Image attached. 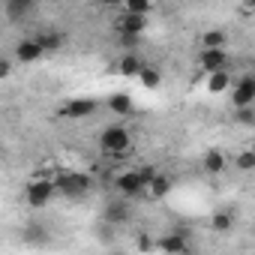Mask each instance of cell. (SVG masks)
<instances>
[{
  "instance_id": "1",
  "label": "cell",
  "mask_w": 255,
  "mask_h": 255,
  "mask_svg": "<svg viewBox=\"0 0 255 255\" xmlns=\"http://www.w3.org/2000/svg\"><path fill=\"white\" fill-rule=\"evenodd\" d=\"M90 189H93V180H90L87 174H75V171L60 174L57 183H54V192H60V195H66V198H81V195L90 192Z\"/></svg>"
},
{
  "instance_id": "2",
  "label": "cell",
  "mask_w": 255,
  "mask_h": 255,
  "mask_svg": "<svg viewBox=\"0 0 255 255\" xmlns=\"http://www.w3.org/2000/svg\"><path fill=\"white\" fill-rule=\"evenodd\" d=\"M132 144L129 132L123 129V126H108V129L102 132V150L105 153H126Z\"/></svg>"
},
{
  "instance_id": "3",
  "label": "cell",
  "mask_w": 255,
  "mask_h": 255,
  "mask_svg": "<svg viewBox=\"0 0 255 255\" xmlns=\"http://www.w3.org/2000/svg\"><path fill=\"white\" fill-rule=\"evenodd\" d=\"M144 180H141V174L138 171H123V174H117L114 177V189L123 195V198H132V195H141L144 192Z\"/></svg>"
},
{
  "instance_id": "4",
  "label": "cell",
  "mask_w": 255,
  "mask_h": 255,
  "mask_svg": "<svg viewBox=\"0 0 255 255\" xmlns=\"http://www.w3.org/2000/svg\"><path fill=\"white\" fill-rule=\"evenodd\" d=\"M252 99H255V78L246 75V78H240V81L234 84V90H231V105H234V108H249Z\"/></svg>"
},
{
  "instance_id": "5",
  "label": "cell",
  "mask_w": 255,
  "mask_h": 255,
  "mask_svg": "<svg viewBox=\"0 0 255 255\" xmlns=\"http://www.w3.org/2000/svg\"><path fill=\"white\" fill-rule=\"evenodd\" d=\"M201 66H204L207 75H210V72H225V69H228V54H225V48H204V51H201Z\"/></svg>"
},
{
  "instance_id": "6",
  "label": "cell",
  "mask_w": 255,
  "mask_h": 255,
  "mask_svg": "<svg viewBox=\"0 0 255 255\" xmlns=\"http://www.w3.org/2000/svg\"><path fill=\"white\" fill-rule=\"evenodd\" d=\"M93 111H96V102H93V99H87V96H81V99H69V102L60 108V114H63V117H69V120L90 117Z\"/></svg>"
},
{
  "instance_id": "7",
  "label": "cell",
  "mask_w": 255,
  "mask_h": 255,
  "mask_svg": "<svg viewBox=\"0 0 255 255\" xmlns=\"http://www.w3.org/2000/svg\"><path fill=\"white\" fill-rule=\"evenodd\" d=\"M51 195H54V183H48V180H33V183L27 186V201H30V207H45V204L51 201Z\"/></svg>"
},
{
  "instance_id": "8",
  "label": "cell",
  "mask_w": 255,
  "mask_h": 255,
  "mask_svg": "<svg viewBox=\"0 0 255 255\" xmlns=\"http://www.w3.org/2000/svg\"><path fill=\"white\" fill-rule=\"evenodd\" d=\"M33 42L39 45L42 54H45V51H57V48H63V33H57V30H39V33L33 36Z\"/></svg>"
},
{
  "instance_id": "9",
  "label": "cell",
  "mask_w": 255,
  "mask_h": 255,
  "mask_svg": "<svg viewBox=\"0 0 255 255\" xmlns=\"http://www.w3.org/2000/svg\"><path fill=\"white\" fill-rule=\"evenodd\" d=\"M144 27H147V21L138 18V15H123V18H117V30H120V36H138Z\"/></svg>"
},
{
  "instance_id": "10",
  "label": "cell",
  "mask_w": 255,
  "mask_h": 255,
  "mask_svg": "<svg viewBox=\"0 0 255 255\" xmlns=\"http://www.w3.org/2000/svg\"><path fill=\"white\" fill-rule=\"evenodd\" d=\"M126 219H129V204H126V201H111L105 207V222L108 225H120Z\"/></svg>"
},
{
  "instance_id": "11",
  "label": "cell",
  "mask_w": 255,
  "mask_h": 255,
  "mask_svg": "<svg viewBox=\"0 0 255 255\" xmlns=\"http://www.w3.org/2000/svg\"><path fill=\"white\" fill-rule=\"evenodd\" d=\"M39 57H42V51H39V45H36L33 39H24V42L15 45V60H21V63H33V60H39Z\"/></svg>"
},
{
  "instance_id": "12",
  "label": "cell",
  "mask_w": 255,
  "mask_h": 255,
  "mask_svg": "<svg viewBox=\"0 0 255 255\" xmlns=\"http://www.w3.org/2000/svg\"><path fill=\"white\" fill-rule=\"evenodd\" d=\"M159 249H165L168 255H186V240L183 234H165L159 237Z\"/></svg>"
},
{
  "instance_id": "13",
  "label": "cell",
  "mask_w": 255,
  "mask_h": 255,
  "mask_svg": "<svg viewBox=\"0 0 255 255\" xmlns=\"http://www.w3.org/2000/svg\"><path fill=\"white\" fill-rule=\"evenodd\" d=\"M33 12V3L30 0H9L6 3V18H12V21H21V18H27Z\"/></svg>"
},
{
  "instance_id": "14",
  "label": "cell",
  "mask_w": 255,
  "mask_h": 255,
  "mask_svg": "<svg viewBox=\"0 0 255 255\" xmlns=\"http://www.w3.org/2000/svg\"><path fill=\"white\" fill-rule=\"evenodd\" d=\"M207 90H210V93H225V90H231V72H210V75H207Z\"/></svg>"
},
{
  "instance_id": "15",
  "label": "cell",
  "mask_w": 255,
  "mask_h": 255,
  "mask_svg": "<svg viewBox=\"0 0 255 255\" xmlns=\"http://www.w3.org/2000/svg\"><path fill=\"white\" fill-rule=\"evenodd\" d=\"M108 108H111L114 114H129V111H132L129 93H111V96H108Z\"/></svg>"
},
{
  "instance_id": "16",
  "label": "cell",
  "mask_w": 255,
  "mask_h": 255,
  "mask_svg": "<svg viewBox=\"0 0 255 255\" xmlns=\"http://www.w3.org/2000/svg\"><path fill=\"white\" fill-rule=\"evenodd\" d=\"M204 168H207L210 174H219V171L225 168V156H222L219 150H207V153H204Z\"/></svg>"
},
{
  "instance_id": "17",
  "label": "cell",
  "mask_w": 255,
  "mask_h": 255,
  "mask_svg": "<svg viewBox=\"0 0 255 255\" xmlns=\"http://www.w3.org/2000/svg\"><path fill=\"white\" fill-rule=\"evenodd\" d=\"M144 69V63L135 57V54H126V57H120V72L123 75H138Z\"/></svg>"
},
{
  "instance_id": "18",
  "label": "cell",
  "mask_w": 255,
  "mask_h": 255,
  "mask_svg": "<svg viewBox=\"0 0 255 255\" xmlns=\"http://www.w3.org/2000/svg\"><path fill=\"white\" fill-rule=\"evenodd\" d=\"M147 186H150V195H153V198H162V195H168V189H171V180H168V177H162V174H156V177H153Z\"/></svg>"
},
{
  "instance_id": "19",
  "label": "cell",
  "mask_w": 255,
  "mask_h": 255,
  "mask_svg": "<svg viewBox=\"0 0 255 255\" xmlns=\"http://www.w3.org/2000/svg\"><path fill=\"white\" fill-rule=\"evenodd\" d=\"M138 78H141V84L144 87H159V81H162V75H159V69H153V66H144L141 72H138Z\"/></svg>"
},
{
  "instance_id": "20",
  "label": "cell",
  "mask_w": 255,
  "mask_h": 255,
  "mask_svg": "<svg viewBox=\"0 0 255 255\" xmlns=\"http://www.w3.org/2000/svg\"><path fill=\"white\" fill-rule=\"evenodd\" d=\"M210 225H213V231H231V225H234V216H231V213H225V210H219V213H213Z\"/></svg>"
},
{
  "instance_id": "21",
  "label": "cell",
  "mask_w": 255,
  "mask_h": 255,
  "mask_svg": "<svg viewBox=\"0 0 255 255\" xmlns=\"http://www.w3.org/2000/svg\"><path fill=\"white\" fill-rule=\"evenodd\" d=\"M24 240L27 243H48V231L42 228V225H27V231H24Z\"/></svg>"
},
{
  "instance_id": "22",
  "label": "cell",
  "mask_w": 255,
  "mask_h": 255,
  "mask_svg": "<svg viewBox=\"0 0 255 255\" xmlns=\"http://www.w3.org/2000/svg\"><path fill=\"white\" fill-rule=\"evenodd\" d=\"M204 48H225V33L222 30H207L204 39H201Z\"/></svg>"
},
{
  "instance_id": "23",
  "label": "cell",
  "mask_w": 255,
  "mask_h": 255,
  "mask_svg": "<svg viewBox=\"0 0 255 255\" xmlns=\"http://www.w3.org/2000/svg\"><path fill=\"white\" fill-rule=\"evenodd\" d=\"M150 12V3L147 0H129V3H126V15H138V18H144Z\"/></svg>"
},
{
  "instance_id": "24",
  "label": "cell",
  "mask_w": 255,
  "mask_h": 255,
  "mask_svg": "<svg viewBox=\"0 0 255 255\" xmlns=\"http://www.w3.org/2000/svg\"><path fill=\"white\" fill-rule=\"evenodd\" d=\"M237 168H240V171H252V168H255V153H252V150L240 153V156H237Z\"/></svg>"
},
{
  "instance_id": "25",
  "label": "cell",
  "mask_w": 255,
  "mask_h": 255,
  "mask_svg": "<svg viewBox=\"0 0 255 255\" xmlns=\"http://www.w3.org/2000/svg\"><path fill=\"white\" fill-rule=\"evenodd\" d=\"M237 123H243V126H252V123H255L252 105H249V108H237Z\"/></svg>"
},
{
  "instance_id": "26",
  "label": "cell",
  "mask_w": 255,
  "mask_h": 255,
  "mask_svg": "<svg viewBox=\"0 0 255 255\" xmlns=\"http://www.w3.org/2000/svg\"><path fill=\"white\" fill-rule=\"evenodd\" d=\"M9 69H12V66H9V60H0V78H6V75H9Z\"/></svg>"
}]
</instances>
